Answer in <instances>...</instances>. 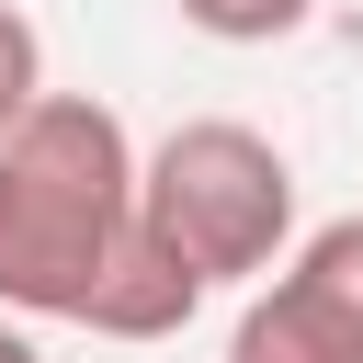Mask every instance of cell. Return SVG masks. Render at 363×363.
<instances>
[{
	"label": "cell",
	"mask_w": 363,
	"mask_h": 363,
	"mask_svg": "<svg viewBox=\"0 0 363 363\" xmlns=\"http://www.w3.org/2000/svg\"><path fill=\"white\" fill-rule=\"evenodd\" d=\"M136 238L204 295L261 284L295 250V159L238 113H193L159 147H136Z\"/></svg>",
	"instance_id": "cell-2"
},
{
	"label": "cell",
	"mask_w": 363,
	"mask_h": 363,
	"mask_svg": "<svg viewBox=\"0 0 363 363\" xmlns=\"http://www.w3.org/2000/svg\"><path fill=\"white\" fill-rule=\"evenodd\" d=\"M227 363H363V216L306 227L238 306Z\"/></svg>",
	"instance_id": "cell-3"
},
{
	"label": "cell",
	"mask_w": 363,
	"mask_h": 363,
	"mask_svg": "<svg viewBox=\"0 0 363 363\" xmlns=\"http://www.w3.org/2000/svg\"><path fill=\"white\" fill-rule=\"evenodd\" d=\"M306 11L318 0H182V23L216 45H284V34H306Z\"/></svg>",
	"instance_id": "cell-4"
},
{
	"label": "cell",
	"mask_w": 363,
	"mask_h": 363,
	"mask_svg": "<svg viewBox=\"0 0 363 363\" xmlns=\"http://www.w3.org/2000/svg\"><path fill=\"white\" fill-rule=\"evenodd\" d=\"M34 102H45V34H34V23L0 0V136H11Z\"/></svg>",
	"instance_id": "cell-5"
},
{
	"label": "cell",
	"mask_w": 363,
	"mask_h": 363,
	"mask_svg": "<svg viewBox=\"0 0 363 363\" xmlns=\"http://www.w3.org/2000/svg\"><path fill=\"white\" fill-rule=\"evenodd\" d=\"M0 363H45L34 352V318H0Z\"/></svg>",
	"instance_id": "cell-6"
},
{
	"label": "cell",
	"mask_w": 363,
	"mask_h": 363,
	"mask_svg": "<svg viewBox=\"0 0 363 363\" xmlns=\"http://www.w3.org/2000/svg\"><path fill=\"white\" fill-rule=\"evenodd\" d=\"M136 227V136L91 91H45L0 136V318H68L102 295Z\"/></svg>",
	"instance_id": "cell-1"
}]
</instances>
